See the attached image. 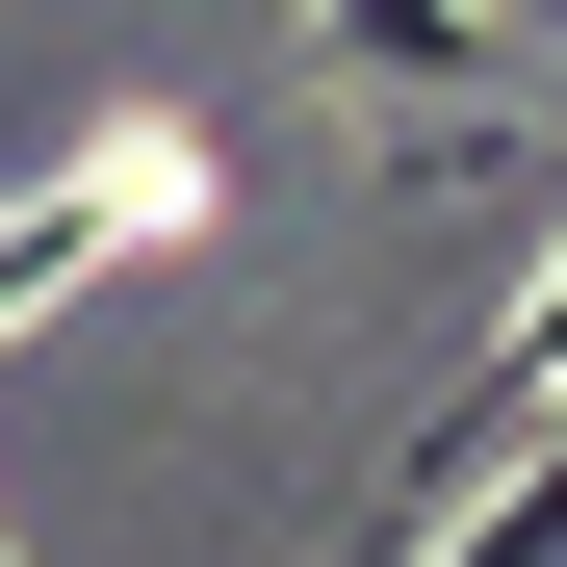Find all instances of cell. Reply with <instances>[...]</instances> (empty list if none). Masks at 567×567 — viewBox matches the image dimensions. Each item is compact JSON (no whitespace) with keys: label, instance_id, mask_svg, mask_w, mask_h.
<instances>
[{"label":"cell","instance_id":"obj_1","mask_svg":"<svg viewBox=\"0 0 567 567\" xmlns=\"http://www.w3.org/2000/svg\"><path fill=\"white\" fill-rule=\"evenodd\" d=\"M207 207H233V155H207V130H155V104H104V130L27 181V207H0V336H27V310H78L104 258H181Z\"/></svg>","mask_w":567,"mask_h":567},{"label":"cell","instance_id":"obj_2","mask_svg":"<svg viewBox=\"0 0 567 567\" xmlns=\"http://www.w3.org/2000/svg\"><path fill=\"white\" fill-rule=\"evenodd\" d=\"M516 439H567V258L516 284V336H491V361H464V388L413 413V464H388V491H361V542H413V516H464V491H491Z\"/></svg>","mask_w":567,"mask_h":567}]
</instances>
